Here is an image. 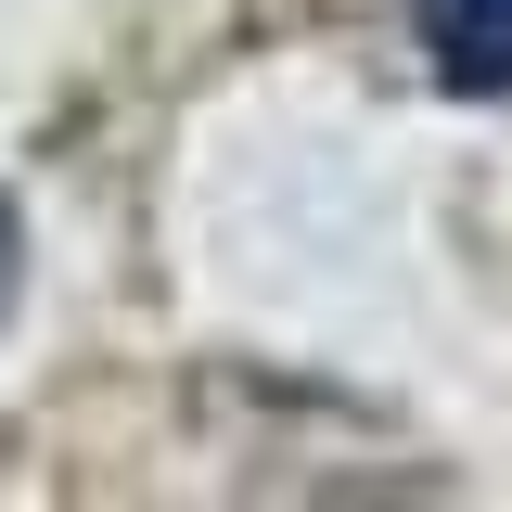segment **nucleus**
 Here are the masks:
<instances>
[{"mask_svg":"<svg viewBox=\"0 0 512 512\" xmlns=\"http://www.w3.org/2000/svg\"><path fill=\"white\" fill-rule=\"evenodd\" d=\"M410 39L448 90H512V0H410Z\"/></svg>","mask_w":512,"mask_h":512,"instance_id":"obj_1","label":"nucleus"},{"mask_svg":"<svg viewBox=\"0 0 512 512\" xmlns=\"http://www.w3.org/2000/svg\"><path fill=\"white\" fill-rule=\"evenodd\" d=\"M0 295H13V205H0Z\"/></svg>","mask_w":512,"mask_h":512,"instance_id":"obj_2","label":"nucleus"}]
</instances>
